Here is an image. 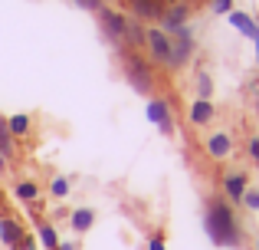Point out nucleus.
Returning a JSON list of instances; mask_svg holds the SVG:
<instances>
[{
  "label": "nucleus",
  "instance_id": "obj_16",
  "mask_svg": "<svg viewBox=\"0 0 259 250\" xmlns=\"http://www.w3.org/2000/svg\"><path fill=\"white\" fill-rule=\"evenodd\" d=\"M39 244H43L46 250L59 247V237H56V227H53V224H39Z\"/></svg>",
  "mask_w": 259,
  "mask_h": 250
},
{
  "label": "nucleus",
  "instance_id": "obj_17",
  "mask_svg": "<svg viewBox=\"0 0 259 250\" xmlns=\"http://www.w3.org/2000/svg\"><path fill=\"white\" fill-rule=\"evenodd\" d=\"M7 128H10L13 135H30V116H23V112H20V116H10L7 119Z\"/></svg>",
  "mask_w": 259,
  "mask_h": 250
},
{
  "label": "nucleus",
  "instance_id": "obj_12",
  "mask_svg": "<svg viewBox=\"0 0 259 250\" xmlns=\"http://www.w3.org/2000/svg\"><path fill=\"white\" fill-rule=\"evenodd\" d=\"M213 102H210V99H197L194 105H190V122L194 125H207L210 119H213Z\"/></svg>",
  "mask_w": 259,
  "mask_h": 250
},
{
  "label": "nucleus",
  "instance_id": "obj_15",
  "mask_svg": "<svg viewBox=\"0 0 259 250\" xmlns=\"http://www.w3.org/2000/svg\"><path fill=\"white\" fill-rule=\"evenodd\" d=\"M0 155H4V161L17 158V145H13V132L7 128V119H0Z\"/></svg>",
  "mask_w": 259,
  "mask_h": 250
},
{
  "label": "nucleus",
  "instance_id": "obj_19",
  "mask_svg": "<svg viewBox=\"0 0 259 250\" xmlns=\"http://www.w3.org/2000/svg\"><path fill=\"white\" fill-rule=\"evenodd\" d=\"M197 92H200V99H210V92H213V79L207 73H197Z\"/></svg>",
  "mask_w": 259,
  "mask_h": 250
},
{
  "label": "nucleus",
  "instance_id": "obj_24",
  "mask_svg": "<svg viewBox=\"0 0 259 250\" xmlns=\"http://www.w3.org/2000/svg\"><path fill=\"white\" fill-rule=\"evenodd\" d=\"M17 250H36V244H33V237H30V234H26V237L17 244Z\"/></svg>",
  "mask_w": 259,
  "mask_h": 250
},
{
  "label": "nucleus",
  "instance_id": "obj_13",
  "mask_svg": "<svg viewBox=\"0 0 259 250\" xmlns=\"http://www.w3.org/2000/svg\"><path fill=\"white\" fill-rule=\"evenodd\" d=\"M69 224H72V231H76V234H85L89 227L95 224V211H92V207H76L72 218H69Z\"/></svg>",
  "mask_w": 259,
  "mask_h": 250
},
{
  "label": "nucleus",
  "instance_id": "obj_27",
  "mask_svg": "<svg viewBox=\"0 0 259 250\" xmlns=\"http://www.w3.org/2000/svg\"><path fill=\"white\" fill-rule=\"evenodd\" d=\"M56 250H76V244H59Z\"/></svg>",
  "mask_w": 259,
  "mask_h": 250
},
{
  "label": "nucleus",
  "instance_id": "obj_1",
  "mask_svg": "<svg viewBox=\"0 0 259 250\" xmlns=\"http://www.w3.org/2000/svg\"><path fill=\"white\" fill-rule=\"evenodd\" d=\"M203 227L207 237L217 247H243V234H240V221H236L233 207L227 198H210L207 201V214H203Z\"/></svg>",
  "mask_w": 259,
  "mask_h": 250
},
{
  "label": "nucleus",
  "instance_id": "obj_21",
  "mask_svg": "<svg viewBox=\"0 0 259 250\" xmlns=\"http://www.w3.org/2000/svg\"><path fill=\"white\" fill-rule=\"evenodd\" d=\"M50 191H53V198H66V194H69V181L66 178H53Z\"/></svg>",
  "mask_w": 259,
  "mask_h": 250
},
{
  "label": "nucleus",
  "instance_id": "obj_29",
  "mask_svg": "<svg viewBox=\"0 0 259 250\" xmlns=\"http://www.w3.org/2000/svg\"><path fill=\"white\" fill-rule=\"evenodd\" d=\"M7 171V161H4V155H0V174H4Z\"/></svg>",
  "mask_w": 259,
  "mask_h": 250
},
{
  "label": "nucleus",
  "instance_id": "obj_6",
  "mask_svg": "<svg viewBox=\"0 0 259 250\" xmlns=\"http://www.w3.org/2000/svg\"><path fill=\"white\" fill-rule=\"evenodd\" d=\"M187 17H190V4H181V0H167L164 17H161V30H164V33L181 30V26H187Z\"/></svg>",
  "mask_w": 259,
  "mask_h": 250
},
{
  "label": "nucleus",
  "instance_id": "obj_14",
  "mask_svg": "<svg viewBox=\"0 0 259 250\" xmlns=\"http://www.w3.org/2000/svg\"><path fill=\"white\" fill-rule=\"evenodd\" d=\"M230 23H233L236 30L243 33V37H256V20L249 17V13H243V10H230Z\"/></svg>",
  "mask_w": 259,
  "mask_h": 250
},
{
  "label": "nucleus",
  "instance_id": "obj_9",
  "mask_svg": "<svg viewBox=\"0 0 259 250\" xmlns=\"http://www.w3.org/2000/svg\"><path fill=\"white\" fill-rule=\"evenodd\" d=\"M148 119H151L164 135L174 132V119H171V109H167L164 99H151V102H148Z\"/></svg>",
  "mask_w": 259,
  "mask_h": 250
},
{
  "label": "nucleus",
  "instance_id": "obj_26",
  "mask_svg": "<svg viewBox=\"0 0 259 250\" xmlns=\"http://www.w3.org/2000/svg\"><path fill=\"white\" fill-rule=\"evenodd\" d=\"M148 250H164V237H151V244H148Z\"/></svg>",
  "mask_w": 259,
  "mask_h": 250
},
{
  "label": "nucleus",
  "instance_id": "obj_18",
  "mask_svg": "<svg viewBox=\"0 0 259 250\" xmlns=\"http://www.w3.org/2000/svg\"><path fill=\"white\" fill-rule=\"evenodd\" d=\"M17 198H20V201H30V204H33V201L39 198L36 181H20V185H17Z\"/></svg>",
  "mask_w": 259,
  "mask_h": 250
},
{
  "label": "nucleus",
  "instance_id": "obj_20",
  "mask_svg": "<svg viewBox=\"0 0 259 250\" xmlns=\"http://www.w3.org/2000/svg\"><path fill=\"white\" fill-rule=\"evenodd\" d=\"M240 204L243 207H249V211H259V191H243V198H240Z\"/></svg>",
  "mask_w": 259,
  "mask_h": 250
},
{
  "label": "nucleus",
  "instance_id": "obj_22",
  "mask_svg": "<svg viewBox=\"0 0 259 250\" xmlns=\"http://www.w3.org/2000/svg\"><path fill=\"white\" fill-rule=\"evenodd\" d=\"M233 10V0H213V13H230Z\"/></svg>",
  "mask_w": 259,
  "mask_h": 250
},
{
  "label": "nucleus",
  "instance_id": "obj_4",
  "mask_svg": "<svg viewBox=\"0 0 259 250\" xmlns=\"http://www.w3.org/2000/svg\"><path fill=\"white\" fill-rule=\"evenodd\" d=\"M167 37H171V63H167V69H181V66H187L190 56H194V37H190L187 26L167 33Z\"/></svg>",
  "mask_w": 259,
  "mask_h": 250
},
{
  "label": "nucleus",
  "instance_id": "obj_2",
  "mask_svg": "<svg viewBox=\"0 0 259 250\" xmlns=\"http://www.w3.org/2000/svg\"><path fill=\"white\" fill-rule=\"evenodd\" d=\"M118 56H121V66H125L128 83H132L138 92H151V86H154V69H151V63H148V56L128 50V46H121Z\"/></svg>",
  "mask_w": 259,
  "mask_h": 250
},
{
  "label": "nucleus",
  "instance_id": "obj_10",
  "mask_svg": "<svg viewBox=\"0 0 259 250\" xmlns=\"http://www.w3.org/2000/svg\"><path fill=\"white\" fill-rule=\"evenodd\" d=\"M26 237V231H23V224L20 221H13V218H0V240H4L7 247H13L17 250V244Z\"/></svg>",
  "mask_w": 259,
  "mask_h": 250
},
{
  "label": "nucleus",
  "instance_id": "obj_23",
  "mask_svg": "<svg viewBox=\"0 0 259 250\" xmlns=\"http://www.w3.org/2000/svg\"><path fill=\"white\" fill-rule=\"evenodd\" d=\"M249 158H253L256 165H259V138H253V141H249Z\"/></svg>",
  "mask_w": 259,
  "mask_h": 250
},
{
  "label": "nucleus",
  "instance_id": "obj_7",
  "mask_svg": "<svg viewBox=\"0 0 259 250\" xmlns=\"http://www.w3.org/2000/svg\"><path fill=\"white\" fill-rule=\"evenodd\" d=\"M128 7H132V17L135 20H151V23H161L167 0H128Z\"/></svg>",
  "mask_w": 259,
  "mask_h": 250
},
{
  "label": "nucleus",
  "instance_id": "obj_30",
  "mask_svg": "<svg viewBox=\"0 0 259 250\" xmlns=\"http://www.w3.org/2000/svg\"><path fill=\"white\" fill-rule=\"evenodd\" d=\"M256 250H259V240H256Z\"/></svg>",
  "mask_w": 259,
  "mask_h": 250
},
{
  "label": "nucleus",
  "instance_id": "obj_11",
  "mask_svg": "<svg viewBox=\"0 0 259 250\" xmlns=\"http://www.w3.org/2000/svg\"><path fill=\"white\" fill-rule=\"evenodd\" d=\"M243 191H246V174H223V198L233 201V204H240Z\"/></svg>",
  "mask_w": 259,
  "mask_h": 250
},
{
  "label": "nucleus",
  "instance_id": "obj_25",
  "mask_svg": "<svg viewBox=\"0 0 259 250\" xmlns=\"http://www.w3.org/2000/svg\"><path fill=\"white\" fill-rule=\"evenodd\" d=\"M76 4H79V7H85V10H99L102 0H76Z\"/></svg>",
  "mask_w": 259,
  "mask_h": 250
},
{
  "label": "nucleus",
  "instance_id": "obj_5",
  "mask_svg": "<svg viewBox=\"0 0 259 250\" xmlns=\"http://www.w3.org/2000/svg\"><path fill=\"white\" fill-rule=\"evenodd\" d=\"M95 13H99V23H102V30H105V37L112 40L115 46L125 43V26H128V17H125V13L112 10V7H99Z\"/></svg>",
  "mask_w": 259,
  "mask_h": 250
},
{
  "label": "nucleus",
  "instance_id": "obj_8",
  "mask_svg": "<svg viewBox=\"0 0 259 250\" xmlns=\"http://www.w3.org/2000/svg\"><path fill=\"white\" fill-rule=\"evenodd\" d=\"M233 148H236V141H233V135H230V132H213L207 138V155L213 161L230 158V155H233Z\"/></svg>",
  "mask_w": 259,
  "mask_h": 250
},
{
  "label": "nucleus",
  "instance_id": "obj_28",
  "mask_svg": "<svg viewBox=\"0 0 259 250\" xmlns=\"http://www.w3.org/2000/svg\"><path fill=\"white\" fill-rule=\"evenodd\" d=\"M253 40H256V59H259V26H256V37Z\"/></svg>",
  "mask_w": 259,
  "mask_h": 250
},
{
  "label": "nucleus",
  "instance_id": "obj_3",
  "mask_svg": "<svg viewBox=\"0 0 259 250\" xmlns=\"http://www.w3.org/2000/svg\"><path fill=\"white\" fill-rule=\"evenodd\" d=\"M145 50H148V63H154V66L171 63V37H167L161 26L145 30Z\"/></svg>",
  "mask_w": 259,
  "mask_h": 250
}]
</instances>
